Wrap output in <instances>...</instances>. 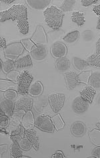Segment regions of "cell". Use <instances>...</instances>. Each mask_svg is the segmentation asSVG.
I'll return each mask as SVG.
<instances>
[{"instance_id":"6da1fadb","label":"cell","mask_w":100,"mask_h":158,"mask_svg":"<svg viewBox=\"0 0 100 158\" xmlns=\"http://www.w3.org/2000/svg\"><path fill=\"white\" fill-rule=\"evenodd\" d=\"M45 22L49 27L58 31L62 27L64 18V13L59 8L50 6L43 11Z\"/></svg>"},{"instance_id":"7a4b0ae2","label":"cell","mask_w":100,"mask_h":158,"mask_svg":"<svg viewBox=\"0 0 100 158\" xmlns=\"http://www.w3.org/2000/svg\"><path fill=\"white\" fill-rule=\"evenodd\" d=\"M28 19V10L24 4H17L8 10L0 12L1 22L6 21H21Z\"/></svg>"},{"instance_id":"3957f363","label":"cell","mask_w":100,"mask_h":158,"mask_svg":"<svg viewBox=\"0 0 100 158\" xmlns=\"http://www.w3.org/2000/svg\"><path fill=\"white\" fill-rule=\"evenodd\" d=\"M33 77L28 71H24L21 73L17 78V93L21 95H27Z\"/></svg>"},{"instance_id":"277c9868","label":"cell","mask_w":100,"mask_h":158,"mask_svg":"<svg viewBox=\"0 0 100 158\" xmlns=\"http://www.w3.org/2000/svg\"><path fill=\"white\" fill-rule=\"evenodd\" d=\"M24 51V46L21 42L11 43L4 49L5 56L7 59L14 60Z\"/></svg>"},{"instance_id":"5b68a950","label":"cell","mask_w":100,"mask_h":158,"mask_svg":"<svg viewBox=\"0 0 100 158\" xmlns=\"http://www.w3.org/2000/svg\"><path fill=\"white\" fill-rule=\"evenodd\" d=\"M35 126L46 132H54L55 127L51 118L48 116H38L35 120Z\"/></svg>"},{"instance_id":"8992f818","label":"cell","mask_w":100,"mask_h":158,"mask_svg":"<svg viewBox=\"0 0 100 158\" xmlns=\"http://www.w3.org/2000/svg\"><path fill=\"white\" fill-rule=\"evenodd\" d=\"M48 99L52 111L58 113L63 107L66 96L63 94H53L49 96Z\"/></svg>"},{"instance_id":"52a82bcc","label":"cell","mask_w":100,"mask_h":158,"mask_svg":"<svg viewBox=\"0 0 100 158\" xmlns=\"http://www.w3.org/2000/svg\"><path fill=\"white\" fill-rule=\"evenodd\" d=\"M89 106V103L81 98V96H77L72 102V108L76 113L81 114L88 110Z\"/></svg>"},{"instance_id":"ba28073f","label":"cell","mask_w":100,"mask_h":158,"mask_svg":"<svg viewBox=\"0 0 100 158\" xmlns=\"http://www.w3.org/2000/svg\"><path fill=\"white\" fill-rule=\"evenodd\" d=\"M33 106V100L28 98H21L15 102V110L18 111H30Z\"/></svg>"},{"instance_id":"9c48e42d","label":"cell","mask_w":100,"mask_h":158,"mask_svg":"<svg viewBox=\"0 0 100 158\" xmlns=\"http://www.w3.org/2000/svg\"><path fill=\"white\" fill-rule=\"evenodd\" d=\"M67 47L63 43L56 42L51 48V53L54 58L59 59L64 57L67 54Z\"/></svg>"},{"instance_id":"30bf717a","label":"cell","mask_w":100,"mask_h":158,"mask_svg":"<svg viewBox=\"0 0 100 158\" xmlns=\"http://www.w3.org/2000/svg\"><path fill=\"white\" fill-rule=\"evenodd\" d=\"M47 55V49L44 45H40L31 50V56L35 60L41 61L46 59Z\"/></svg>"},{"instance_id":"8fae6325","label":"cell","mask_w":100,"mask_h":158,"mask_svg":"<svg viewBox=\"0 0 100 158\" xmlns=\"http://www.w3.org/2000/svg\"><path fill=\"white\" fill-rule=\"evenodd\" d=\"M65 80L69 89H74L81 83L79 76L74 71H70L65 74Z\"/></svg>"},{"instance_id":"7c38bea8","label":"cell","mask_w":100,"mask_h":158,"mask_svg":"<svg viewBox=\"0 0 100 158\" xmlns=\"http://www.w3.org/2000/svg\"><path fill=\"white\" fill-rule=\"evenodd\" d=\"M1 109L7 116L11 117L15 111V102L14 100L7 98L2 100L1 101Z\"/></svg>"},{"instance_id":"4fadbf2b","label":"cell","mask_w":100,"mask_h":158,"mask_svg":"<svg viewBox=\"0 0 100 158\" xmlns=\"http://www.w3.org/2000/svg\"><path fill=\"white\" fill-rule=\"evenodd\" d=\"M71 131L73 135L76 137H81L85 134L86 126L81 121H76L71 126Z\"/></svg>"},{"instance_id":"5bb4252c","label":"cell","mask_w":100,"mask_h":158,"mask_svg":"<svg viewBox=\"0 0 100 158\" xmlns=\"http://www.w3.org/2000/svg\"><path fill=\"white\" fill-rule=\"evenodd\" d=\"M25 136L32 143L35 150L37 151L39 148H40V140H39V137L36 133V131L33 128L26 129Z\"/></svg>"},{"instance_id":"9a60e30c","label":"cell","mask_w":100,"mask_h":158,"mask_svg":"<svg viewBox=\"0 0 100 158\" xmlns=\"http://www.w3.org/2000/svg\"><path fill=\"white\" fill-rule=\"evenodd\" d=\"M51 1L50 0H27L26 3L34 10H43L47 9Z\"/></svg>"},{"instance_id":"2e32d148","label":"cell","mask_w":100,"mask_h":158,"mask_svg":"<svg viewBox=\"0 0 100 158\" xmlns=\"http://www.w3.org/2000/svg\"><path fill=\"white\" fill-rule=\"evenodd\" d=\"M95 94H96V90H95L94 88L91 86H88L81 90L80 96L82 98L84 99L89 104H92Z\"/></svg>"},{"instance_id":"e0dca14e","label":"cell","mask_w":100,"mask_h":158,"mask_svg":"<svg viewBox=\"0 0 100 158\" xmlns=\"http://www.w3.org/2000/svg\"><path fill=\"white\" fill-rule=\"evenodd\" d=\"M32 65L33 63L31 59V56L29 55L22 56V57L17 59L16 60H15V69L32 67Z\"/></svg>"},{"instance_id":"ac0fdd59","label":"cell","mask_w":100,"mask_h":158,"mask_svg":"<svg viewBox=\"0 0 100 158\" xmlns=\"http://www.w3.org/2000/svg\"><path fill=\"white\" fill-rule=\"evenodd\" d=\"M25 127L22 126V124H20L17 127V128L13 130L11 134L10 138L12 141H18L21 139H22L24 137H25Z\"/></svg>"},{"instance_id":"d6986e66","label":"cell","mask_w":100,"mask_h":158,"mask_svg":"<svg viewBox=\"0 0 100 158\" xmlns=\"http://www.w3.org/2000/svg\"><path fill=\"white\" fill-rule=\"evenodd\" d=\"M55 65L56 69H57L58 71L61 72H65L70 69L71 63L70 60L64 56V57L59 58L56 60Z\"/></svg>"},{"instance_id":"ffe728a7","label":"cell","mask_w":100,"mask_h":158,"mask_svg":"<svg viewBox=\"0 0 100 158\" xmlns=\"http://www.w3.org/2000/svg\"><path fill=\"white\" fill-rule=\"evenodd\" d=\"M21 124L25 128L29 129L32 128L33 124H35V120L31 111H28L23 116L22 120H21Z\"/></svg>"},{"instance_id":"44dd1931","label":"cell","mask_w":100,"mask_h":158,"mask_svg":"<svg viewBox=\"0 0 100 158\" xmlns=\"http://www.w3.org/2000/svg\"><path fill=\"white\" fill-rule=\"evenodd\" d=\"M71 19L72 22L80 27L83 25L85 22L84 13L80 11H73L72 14Z\"/></svg>"},{"instance_id":"7402d4cb","label":"cell","mask_w":100,"mask_h":158,"mask_svg":"<svg viewBox=\"0 0 100 158\" xmlns=\"http://www.w3.org/2000/svg\"><path fill=\"white\" fill-rule=\"evenodd\" d=\"M45 33L44 29L42 27H40V25L37 26V27L36 29L34 34L32 36V39L35 43H37L39 44H42L43 43H46L47 39L45 37H41V35Z\"/></svg>"},{"instance_id":"603a6c76","label":"cell","mask_w":100,"mask_h":158,"mask_svg":"<svg viewBox=\"0 0 100 158\" xmlns=\"http://www.w3.org/2000/svg\"><path fill=\"white\" fill-rule=\"evenodd\" d=\"M23 152L22 149L21 148L18 141H13L11 146V157H22Z\"/></svg>"},{"instance_id":"cb8c5ba5","label":"cell","mask_w":100,"mask_h":158,"mask_svg":"<svg viewBox=\"0 0 100 158\" xmlns=\"http://www.w3.org/2000/svg\"><path fill=\"white\" fill-rule=\"evenodd\" d=\"M43 92V85L40 82H36L29 88V93L33 96H38Z\"/></svg>"},{"instance_id":"d4e9b609","label":"cell","mask_w":100,"mask_h":158,"mask_svg":"<svg viewBox=\"0 0 100 158\" xmlns=\"http://www.w3.org/2000/svg\"><path fill=\"white\" fill-rule=\"evenodd\" d=\"M72 61L74 67L78 71H83V70L88 67V63L86 60L77 57V56H74L73 58Z\"/></svg>"},{"instance_id":"484cf974","label":"cell","mask_w":100,"mask_h":158,"mask_svg":"<svg viewBox=\"0 0 100 158\" xmlns=\"http://www.w3.org/2000/svg\"><path fill=\"white\" fill-rule=\"evenodd\" d=\"M91 86L94 89H100V73L95 71L92 74L89 79Z\"/></svg>"},{"instance_id":"4316f807","label":"cell","mask_w":100,"mask_h":158,"mask_svg":"<svg viewBox=\"0 0 100 158\" xmlns=\"http://www.w3.org/2000/svg\"><path fill=\"white\" fill-rule=\"evenodd\" d=\"M1 67L3 70V73H5L6 74H8L10 72L15 69V61L11 59H7L6 62L3 63V61L1 60Z\"/></svg>"},{"instance_id":"83f0119b","label":"cell","mask_w":100,"mask_h":158,"mask_svg":"<svg viewBox=\"0 0 100 158\" xmlns=\"http://www.w3.org/2000/svg\"><path fill=\"white\" fill-rule=\"evenodd\" d=\"M80 36V32L79 31L76 30L67 33L63 37V41L67 43H73L76 42Z\"/></svg>"},{"instance_id":"f1b7e54d","label":"cell","mask_w":100,"mask_h":158,"mask_svg":"<svg viewBox=\"0 0 100 158\" xmlns=\"http://www.w3.org/2000/svg\"><path fill=\"white\" fill-rule=\"evenodd\" d=\"M17 27L19 31L23 35L28 34L29 32V22L28 19H23L17 21Z\"/></svg>"},{"instance_id":"f546056e","label":"cell","mask_w":100,"mask_h":158,"mask_svg":"<svg viewBox=\"0 0 100 158\" xmlns=\"http://www.w3.org/2000/svg\"><path fill=\"white\" fill-rule=\"evenodd\" d=\"M76 1L75 0H67V1H63L59 7V10L63 12L70 11L73 10Z\"/></svg>"},{"instance_id":"4dcf8cb0","label":"cell","mask_w":100,"mask_h":158,"mask_svg":"<svg viewBox=\"0 0 100 158\" xmlns=\"http://www.w3.org/2000/svg\"><path fill=\"white\" fill-rule=\"evenodd\" d=\"M87 62L91 67L100 68V55L97 53L92 55L88 59Z\"/></svg>"},{"instance_id":"1f68e13d","label":"cell","mask_w":100,"mask_h":158,"mask_svg":"<svg viewBox=\"0 0 100 158\" xmlns=\"http://www.w3.org/2000/svg\"><path fill=\"white\" fill-rule=\"evenodd\" d=\"M19 143L21 148L22 149V150H24V151L30 150L33 146L32 143L30 142L29 140L25 136L20 140Z\"/></svg>"},{"instance_id":"d6a6232c","label":"cell","mask_w":100,"mask_h":158,"mask_svg":"<svg viewBox=\"0 0 100 158\" xmlns=\"http://www.w3.org/2000/svg\"><path fill=\"white\" fill-rule=\"evenodd\" d=\"M10 117L7 116L5 112H4L1 109V112H0V122H1V126L2 128H5L8 126L9 124H10Z\"/></svg>"},{"instance_id":"836d02e7","label":"cell","mask_w":100,"mask_h":158,"mask_svg":"<svg viewBox=\"0 0 100 158\" xmlns=\"http://www.w3.org/2000/svg\"><path fill=\"white\" fill-rule=\"evenodd\" d=\"M4 96H5V98L9 100H14L17 96V92L12 89L7 90L4 93Z\"/></svg>"},{"instance_id":"e575fe53","label":"cell","mask_w":100,"mask_h":158,"mask_svg":"<svg viewBox=\"0 0 100 158\" xmlns=\"http://www.w3.org/2000/svg\"><path fill=\"white\" fill-rule=\"evenodd\" d=\"M20 73L18 71H12L11 72L7 74V78L8 79H10L11 81H17V78H18V77L20 76Z\"/></svg>"},{"instance_id":"d590c367","label":"cell","mask_w":100,"mask_h":158,"mask_svg":"<svg viewBox=\"0 0 100 158\" xmlns=\"http://www.w3.org/2000/svg\"><path fill=\"white\" fill-rule=\"evenodd\" d=\"M98 1L97 0H81V5L84 7H88L93 5V4H95L98 3Z\"/></svg>"},{"instance_id":"8d00e7d4","label":"cell","mask_w":100,"mask_h":158,"mask_svg":"<svg viewBox=\"0 0 100 158\" xmlns=\"http://www.w3.org/2000/svg\"><path fill=\"white\" fill-rule=\"evenodd\" d=\"M93 156L90 157H95V158H100V147H97L94 148L92 151Z\"/></svg>"},{"instance_id":"74e56055","label":"cell","mask_w":100,"mask_h":158,"mask_svg":"<svg viewBox=\"0 0 100 158\" xmlns=\"http://www.w3.org/2000/svg\"><path fill=\"white\" fill-rule=\"evenodd\" d=\"M93 11L98 16V19H100V5L95 6L93 8Z\"/></svg>"},{"instance_id":"f35d334b","label":"cell","mask_w":100,"mask_h":158,"mask_svg":"<svg viewBox=\"0 0 100 158\" xmlns=\"http://www.w3.org/2000/svg\"><path fill=\"white\" fill-rule=\"evenodd\" d=\"M0 43H1V48L4 49H6V47H7L6 45V39H4L3 37H1V38H0Z\"/></svg>"},{"instance_id":"ab89813d","label":"cell","mask_w":100,"mask_h":158,"mask_svg":"<svg viewBox=\"0 0 100 158\" xmlns=\"http://www.w3.org/2000/svg\"><path fill=\"white\" fill-rule=\"evenodd\" d=\"M52 157H65V156L62 152L58 151L54 156H52Z\"/></svg>"},{"instance_id":"60d3db41","label":"cell","mask_w":100,"mask_h":158,"mask_svg":"<svg viewBox=\"0 0 100 158\" xmlns=\"http://www.w3.org/2000/svg\"><path fill=\"white\" fill-rule=\"evenodd\" d=\"M96 52L97 54L100 55V39H99L96 44Z\"/></svg>"},{"instance_id":"b9f144b4","label":"cell","mask_w":100,"mask_h":158,"mask_svg":"<svg viewBox=\"0 0 100 158\" xmlns=\"http://www.w3.org/2000/svg\"><path fill=\"white\" fill-rule=\"evenodd\" d=\"M14 2V0H1V3L6 4V5H10V3Z\"/></svg>"},{"instance_id":"7bdbcfd3","label":"cell","mask_w":100,"mask_h":158,"mask_svg":"<svg viewBox=\"0 0 100 158\" xmlns=\"http://www.w3.org/2000/svg\"><path fill=\"white\" fill-rule=\"evenodd\" d=\"M97 29L100 31V19L98 20V24H97Z\"/></svg>"},{"instance_id":"ee69618b","label":"cell","mask_w":100,"mask_h":158,"mask_svg":"<svg viewBox=\"0 0 100 158\" xmlns=\"http://www.w3.org/2000/svg\"><path fill=\"white\" fill-rule=\"evenodd\" d=\"M97 102H98V104H100V94H99V95L98 96V98H97Z\"/></svg>"},{"instance_id":"f6af8a7d","label":"cell","mask_w":100,"mask_h":158,"mask_svg":"<svg viewBox=\"0 0 100 158\" xmlns=\"http://www.w3.org/2000/svg\"><path fill=\"white\" fill-rule=\"evenodd\" d=\"M96 127H97L98 130H100V122H98V124H96Z\"/></svg>"},{"instance_id":"bcb514c9","label":"cell","mask_w":100,"mask_h":158,"mask_svg":"<svg viewBox=\"0 0 100 158\" xmlns=\"http://www.w3.org/2000/svg\"><path fill=\"white\" fill-rule=\"evenodd\" d=\"M99 39H100V36H99Z\"/></svg>"}]
</instances>
